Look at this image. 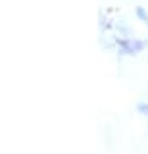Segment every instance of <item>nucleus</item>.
Listing matches in <instances>:
<instances>
[{
    "label": "nucleus",
    "mask_w": 148,
    "mask_h": 154,
    "mask_svg": "<svg viewBox=\"0 0 148 154\" xmlns=\"http://www.w3.org/2000/svg\"><path fill=\"white\" fill-rule=\"evenodd\" d=\"M116 45L117 49L123 53V54H128V56H134V54H139L144 47H146V42L135 38V36H128V38H116Z\"/></svg>",
    "instance_id": "nucleus-1"
},
{
    "label": "nucleus",
    "mask_w": 148,
    "mask_h": 154,
    "mask_svg": "<svg viewBox=\"0 0 148 154\" xmlns=\"http://www.w3.org/2000/svg\"><path fill=\"white\" fill-rule=\"evenodd\" d=\"M114 29L119 33V36H123V38H128V36H134V33H132V29H130V26L125 22V20H117V22H114Z\"/></svg>",
    "instance_id": "nucleus-2"
},
{
    "label": "nucleus",
    "mask_w": 148,
    "mask_h": 154,
    "mask_svg": "<svg viewBox=\"0 0 148 154\" xmlns=\"http://www.w3.org/2000/svg\"><path fill=\"white\" fill-rule=\"evenodd\" d=\"M135 17H137L143 24H146V26H148V11H146L144 8L137 6V8H135Z\"/></svg>",
    "instance_id": "nucleus-3"
},
{
    "label": "nucleus",
    "mask_w": 148,
    "mask_h": 154,
    "mask_svg": "<svg viewBox=\"0 0 148 154\" xmlns=\"http://www.w3.org/2000/svg\"><path fill=\"white\" fill-rule=\"evenodd\" d=\"M137 111L143 114V116H148V102H141L137 105Z\"/></svg>",
    "instance_id": "nucleus-4"
}]
</instances>
